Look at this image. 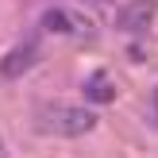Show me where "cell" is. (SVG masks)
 <instances>
[{"label": "cell", "instance_id": "6", "mask_svg": "<svg viewBox=\"0 0 158 158\" xmlns=\"http://www.w3.org/2000/svg\"><path fill=\"white\" fill-rule=\"evenodd\" d=\"M151 120L158 123V89H154V100H151Z\"/></svg>", "mask_w": 158, "mask_h": 158}, {"label": "cell", "instance_id": "8", "mask_svg": "<svg viewBox=\"0 0 158 158\" xmlns=\"http://www.w3.org/2000/svg\"><path fill=\"white\" fill-rule=\"evenodd\" d=\"M93 4H104V0H93Z\"/></svg>", "mask_w": 158, "mask_h": 158}, {"label": "cell", "instance_id": "1", "mask_svg": "<svg viewBox=\"0 0 158 158\" xmlns=\"http://www.w3.org/2000/svg\"><path fill=\"white\" fill-rule=\"evenodd\" d=\"M39 127L46 135H85V131L97 127V116L89 108H77V104H46L39 112Z\"/></svg>", "mask_w": 158, "mask_h": 158}, {"label": "cell", "instance_id": "2", "mask_svg": "<svg viewBox=\"0 0 158 158\" xmlns=\"http://www.w3.org/2000/svg\"><path fill=\"white\" fill-rule=\"evenodd\" d=\"M154 15H158V0H127L116 15V27L127 35H143V31H151Z\"/></svg>", "mask_w": 158, "mask_h": 158}, {"label": "cell", "instance_id": "4", "mask_svg": "<svg viewBox=\"0 0 158 158\" xmlns=\"http://www.w3.org/2000/svg\"><path fill=\"white\" fill-rule=\"evenodd\" d=\"M85 93H89L93 104H112V100H116V89H112V77H108V73H93L89 85H85Z\"/></svg>", "mask_w": 158, "mask_h": 158}, {"label": "cell", "instance_id": "7", "mask_svg": "<svg viewBox=\"0 0 158 158\" xmlns=\"http://www.w3.org/2000/svg\"><path fill=\"white\" fill-rule=\"evenodd\" d=\"M0 158H4V143H0Z\"/></svg>", "mask_w": 158, "mask_h": 158}, {"label": "cell", "instance_id": "5", "mask_svg": "<svg viewBox=\"0 0 158 158\" xmlns=\"http://www.w3.org/2000/svg\"><path fill=\"white\" fill-rule=\"evenodd\" d=\"M43 31H54V35H77L69 12H58V8H50V12L43 15Z\"/></svg>", "mask_w": 158, "mask_h": 158}, {"label": "cell", "instance_id": "3", "mask_svg": "<svg viewBox=\"0 0 158 158\" xmlns=\"http://www.w3.org/2000/svg\"><path fill=\"white\" fill-rule=\"evenodd\" d=\"M35 58H39V43H19L15 50H8V54H4V66H0V73H4V77H19L23 69L35 66Z\"/></svg>", "mask_w": 158, "mask_h": 158}]
</instances>
